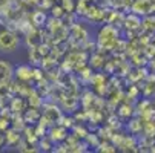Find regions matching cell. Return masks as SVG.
<instances>
[{
  "label": "cell",
  "mask_w": 155,
  "mask_h": 153,
  "mask_svg": "<svg viewBox=\"0 0 155 153\" xmlns=\"http://www.w3.org/2000/svg\"><path fill=\"white\" fill-rule=\"evenodd\" d=\"M31 118V121H34L35 118H38V113H37V109H32V110H28L25 113V121H28Z\"/></svg>",
  "instance_id": "cell-18"
},
{
  "label": "cell",
  "mask_w": 155,
  "mask_h": 153,
  "mask_svg": "<svg viewBox=\"0 0 155 153\" xmlns=\"http://www.w3.org/2000/svg\"><path fill=\"white\" fill-rule=\"evenodd\" d=\"M32 74H34V69L31 66H28V64H18L14 69L15 78L21 83H28L29 80H32Z\"/></svg>",
  "instance_id": "cell-4"
},
{
  "label": "cell",
  "mask_w": 155,
  "mask_h": 153,
  "mask_svg": "<svg viewBox=\"0 0 155 153\" xmlns=\"http://www.w3.org/2000/svg\"><path fill=\"white\" fill-rule=\"evenodd\" d=\"M147 66H150L152 71H155V55L149 58V63H147Z\"/></svg>",
  "instance_id": "cell-22"
},
{
  "label": "cell",
  "mask_w": 155,
  "mask_h": 153,
  "mask_svg": "<svg viewBox=\"0 0 155 153\" xmlns=\"http://www.w3.org/2000/svg\"><path fill=\"white\" fill-rule=\"evenodd\" d=\"M17 107H18V112H21V110H23V101H21L20 98L12 101V107H11V109H12L14 112H17Z\"/></svg>",
  "instance_id": "cell-19"
},
{
  "label": "cell",
  "mask_w": 155,
  "mask_h": 153,
  "mask_svg": "<svg viewBox=\"0 0 155 153\" xmlns=\"http://www.w3.org/2000/svg\"><path fill=\"white\" fill-rule=\"evenodd\" d=\"M98 150H101V151H115L117 148H115L114 144H110V142H101Z\"/></svg>",
  "instance_id": "cell-16"
},
{
  "label": "cell",
  "mask_w": 155,
  "mask_h": 153,
  "mask_svg": "<svg viewBox=\"0 0 155 153\" xmlns=\"http://www.w3.org/2000/svg\"><path fill=\"white\" fill-rule=\"evenodd\" d=\"M14 75V68L8 60H0V83L11 81Z\"/></svg>",
  "instance_id": "cell-5"
},
{
  "label": "cell",
  "mask_w": 155,
  "mask_h": 153,
  "mask_svg": "<svg viewBox=\"0 0 155 153\" xmlns=\"http://www.w3.org/2000/svg\"><path fill=\"white\" fill-rule=\"evenodd\" d=\"M31 20H32V23H34L35 26H41V25H45V21H46V15H45V12L37 11V12L32 14Z\"/></svg>",
  "instance_id": "cell-12"
},
{
  "label": "cell",
  "mask_w": 155,
  "mask_h": 153,
  "mask_svg": "<svg viewBox=\"0 0 155 153\" xmlns=\"http://www.w3.org/2000/svg\"><path fill=\"white\" fill-rule=\"evenodd\" d=\"M40 145H41V148H45V150H49L51 148V142H49V139L48 138H45L41 142H40Z\"/></svg>",
  "instance_id": "cell-21"
},
{
  "label": "cell",
  "mask_w": 155,
  "mask_h": 153,
  "mask_svg": "<svg viewBox=\"0 0 155 153\" xmlns=\"http://www.w3.org/2000/svg\"><path fill=\"white\" fill-rule=\"evenodd\" d=\"M120 123H121V121H120V118H117L115 115L109 118V127H110V129H120V127H121V124H120Z\"/></svg>",
  "instance_id": "cell-17"
},
{
  "label": "cell",
  "mask_w": 155,
  "mask_h": 153,
  "mask_svg": "<svg viewBox=\"0 0 155 153\" xmlns=\"http://www.w3.org/2000/svg\"><path fill=\"white\" fill-rule=\"evenodd\" d=\"M123 25L126 28V31H138L140 32V26H141V18L137 14H129L123 18Z\"/></svg>",
  "instance_id": "cell-6"
},
{
  "label": "cell",
  "mask_w": 155,
  "mask_h": 153,
  "mask_svg": "<svg viewBox=\"0 0 155 153\" xmlns=\"http://www.w3.org/2000/svg\"><path fill=\"white\" fill-rule=\"evenodd\" d=\"M52 15H54V17H57V18H60V17L63 15V8H60V6L52 8Z\"/></svg>",
  "instance_id": "cell-20"
},
{
  "label": "cell",
  "mask_w": 155,
  "mask_h": 153,
  "mask_svg": "<svg viewBox=\"0 0 155 153\" xmlns=\"http://www.w3.org/2000/svg\"><path fill=\"white\" fill-rule=\"evenodd\" d=\"M155 0H134L130 3V12H134L137 15H149L152 14V8H153Z\"/></svg>",
  "instance_id": "cell-3"
},
{
  "label": "cell",
  "mask_w": 155,
  "mask_h": 153,
  "mask_svg": "<svg viewBox=\"0 0 155 153\" xmlns=\"http://www.w3.org/2000/svg\"><path fill=\"white\" fill-rule=\"evenodd\" d=\"M29 106H32V107H38L40 104H41V100H40V95L35 92V91H29Z\"/></svg>",
  "instance_id": "cell-13"
},
{
  "label": "cell",
  "mask_w": 155,
  "mask_h": 153,
  "mask_svg": "<svg viewBox=\"0 0 155 153\" xmlns=\"http://www.w3.org/2000/svg\"><path fill=\"white\" fill-rule=\"evenodd\" d=\"M135 113V109L134 106H130L129 103H124L118 107V116L120 118H130L132 115Z\"/></svg>",
  "instance_id": "cell-11"
},
{
  "label": "cell",
  "mask_w": 155,
  "mask_h": 153,
  "mask_svg": "<svg viewBox=\"0 0 155 153\" xmlns=\"http://www.w3.org/2000/svg\"><path fill=\"white\" fill-rule=\"evenodd\" d=\"M152 14H155V3H153V8H152Z\"/></svg>",
  "instance_id": "cell-23"
},
{
  "label": "cell",
  "mask_w": 155,
  "mask_h": 153,
  "mask_svg": "<svg viewBox=\"0 0 155 153\" xmlns=\"http://www.w3.org/2000/svg\"><path fill=\"white\" fill-rule=\"evenodd\" d=\"M118 41V29L114 26V25H106L100 34H98V48L100 49H109V51H112L114 46H115V43Z\"/></svg>",
  "instance_id": "cell-1"
},
{
  "label": "cell",
  "mask_w": 155,
  "mask_h": 153,
  "mask_svg": "<svg viewBox=\"0 0 155 153\" xmlns=\"http://www.w3.org/2000/svg\"><path fill=\"white\" fill-rule=\"evenodd\" d=\"M143 95L144 98H150L155 97V74H149L144 80H143Z\"/></svg>",
  "instance_id": "cell-7"
},
{
  "label": "cell",
  "mask_w": 155,
  "mask_h": 153,
  "mask_svg": "<svg viewBox=\"0 0 155 153\" xmlns=\"http://www.w3.org/2000/svg\"><path fill=\"white\" fill-rule=\"evenodd\" d=\"M141 32H147L150 35L155 34V14L153 15H144V18L141 20V26H140Z\"/></svg>",
  "instance_id": "cell-9"
},
{
  "label": "cell",
  "mask_w": 155,
  "mask_h": 153,
  "mask_svg": "<svg viewBox=\"0 0 155 153\" xmlns=\"http://www.w3.org/2000/svg\"><path fill=\"white\" fill-rule=\"evenodd\" d=\"M51 136H49V139L51 141H64L66 138H68L69 135H68V130H66V127L64 126H61V124H58V126H54L52 129H51Z\"/></svg>",
  "instance_id": "cell-8"
},
{
  "label": "cell",
  "mask_w": 155,
  "mask_h": 153,
  "mask_svg": "<svg viewBox=\"0 0 155 153\" xmlns=\"http://www.w3.org/2000/svg\"><path fill=\"white\" fill-rule=\"evenodd\" d=\"M138 94H140V87L135 86V84H132L129 87V91H127V97L132 98V100H137L138 98Z\"/></svg>",
  "instance_id": "cell-15"
},
{
  "label": "cell",
  "mask_w": 155,
  "mask_h": 153,
  "mask_svg": "<svg viewBox=\"0 0 155 153\" xmlns=\"http://www.w3.org/2000/svg\"><path fill=\"white\" fill-rule=\"evenodd\" d=\"M20 45V38L9 29L0 31V52H14Z\"/></svg>",
  "instance_id": "cell-2"
},
{
  "label": "cell",
  "mask_w": 155,
  "mask_h": 153,
  "mask_svg": "<svg viewBox=\"0 0 155 153\" xmlns=\"http://www.w3.org/2000/svg\"><path fill=\"white\" fill-rule=\"evenodd\" d=\"M127 130L132 133V135H138L143 132V120L137 115V118L134 120H130L129 124H127Z\"/></svg>",
  "instance_id": "cell-10"
},
{
  "label": "cell",
  "mask_w": 155,
  "mask_h": 153,
  "mask_svg": "<svg viewBox=\"0 0 155 153\" xmlns=\"http://www.w3.org/2000/svg\"><path fill=\"white\" fill-rule=\"evenodd\" d=\"M91 64L94 68H101L104 64V57L103 55H98V54H94L91 57Z\"/></svg>",
  "instance_id": "cell-14"
}]
</instances>
